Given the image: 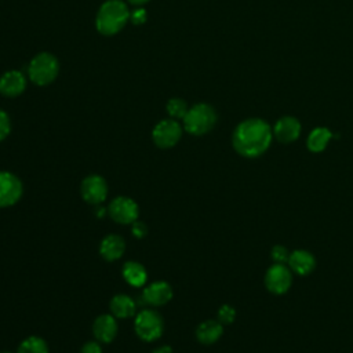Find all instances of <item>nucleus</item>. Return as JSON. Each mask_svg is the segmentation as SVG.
Segmentation results:
<instances>
[{
    "instance_id": "nucleus-1",
    "label": "nucleus",
    "mask_w": 353,
    "mask_h": 353,
    "mask_svg": "<svg viewBox=\"0 0 353 353\" xmlns=\"http://www.w3.org/2000/svg\"><path fill=\"white\" fill-rule=\"evenodd\" d=\"M273 141V130L262 119H245L236 125L232 134V146L240 156L255 159L262 156Z\"/></svg>"
},
{
    "instance_id": "nucleus-2",
    "label": "nucleus",
    "mask_w": 353,
    "mask_h": 353,
    "mask_svg": "<svg viewBox=\"0 0 353 353\" xmlns=\"http://www.w3.org/2000/svg\"><path fill=\"white\" fill-rule=\"evenodd\" d=\"M130 22V10L124 0L103 1L95 15V28L102 36H114Z\"/></svg>"
},
{
    "instance_id": "nucleus-3",
    "label": "nucleus",
    "mask_w": 353,
    "mask_h": 353,
    "mask_svg": "<svg viewBox=\"0 0 353 353\" xmlns=\"http://www.w3.org/2000/svg\"><path fill=\"white\" fill-rule=\"evenodd\" d=\"M218 116L215 109L210 103L199 102L190 106L182 119L183 131L190 135L201 137L210 132L216 124Z\"/></svg>"
},
{
    "instance_id": "nucleus-4",
    "label": "nucleus",
    "mask_w": 353,
    "mask_h": 353,
    "mask_svg": "<svg viewBox=\"0 0 353 353\" xmlns=\"http://www.w3.org/2000/svg\"><path fill=\"white\" fill-rule=\"evenodd\" d=\"M59 61L58 58L47 51L36 54L28 65V79L39 87H46L51 84L59 74Z\"/></svg>"
},
{
    "instance_id": "nucleus-5",
    "label": "nucleus",
    "mask_w": 353,
    "mask_h": 353,
    "mask_svg": "<svg viewBox=\"0 0 353 353\" xmlns=\"http://www.w3.org/2000/svg\"><path fill=\"white\" fill-rule=\"evenodd\" d=\"M134 331L145 342L157 341L164 331L163 317L153 309H143L135 314Z\"/></svg>"
},
{
    "instance_id": "nucleus-6",
    "label": "nucleus",
    "mask_w": 353,
    "mask_h": 353,
    "mask_svg": "<svg viewBox=\"0 0 353 353\" xmlns=\"http://www.w3.org/2000/svg\"><path fill=\"white\" fill-rule=\"evenodd\" d=\"M183 127L178 120L164 119L160 120L152 130V139L160 149L174 148L182 138Z\"/></svg>"
},
{
    "instance_id": "nucleus-7",
    "label": "nucleus",
    "mask_w": 353,
    "mask_h": 353,
    "mask_svg": "<svg viewBox=\"0 0 353 353\" xmlns=\"http://www.w3.org/2000/svg\"><path fill=\"white\" fill-rule=\"evenodd\" d=\"M292 279H294V273L291 272L288 265L273 263L272 266L268 268L265 273L263 284L270 294L284 295L285 292L290 291L292 285Z\"/></svg>"
},
{
    "instance_id": "nucleus-8",
    "label": "nucleus",
    "mask_w": 353,
    "mask_h": 353,
    "mask_svg": "<svg viewBox=\"0 0 353 353\" xmlns=\"http://www.w3.org/2000/svg\"><path fill=\"white\" fill-rule=\"evenodd\" d=\"M109 216L120 225H131L138 219L139 207L137 201L127 196L114 197L108 205Z\"/></svg>"
},
{
    "instance_id": "nucleus-9",
    "label": "nucleus",
    "mask_w": 353,
    "mask_h": 353,
    "mask_svg": "<svg viewBox=\"0 0 353 353\" xmlns=\"http://www.w3.org/2000/svg\"><path fill=\"white\" fill-rule=\"evenodd\" d=\"M23 194L21 179L10 172L0 171V208H8L17 204Z\"/></svg>"
},
{
    "instance_id": "nucleus-10",
    "label": "nucleus",
    "mask_w": 353,
    "mask_h": 353,
    "mask_svg": "<svg viewBox=\"0 0 353 353\" xmlns=\"http://www.w3.org/2000/svg\"><path fill=\"white\" fill-rule=\"evenodd\" d=\"M108 190L109 188H108L106 179L98 174L87 175L81 181L80 193L83 200L88 204H92V205L102 204L108 196Z\"/></svg>"
},
{
    "instance_id": "nucleus-11",
    "label": "nucleus",
    "mask_w": 353,
    "mask_h": 353,
    "mask_svg": "<svg viewBox=\"0 0 353 353\" xmlns=\"http://www.w3.org/2000/svg\"><path fill=\"white\" fill-rule=\"evenodd\" d=\"M172 287L164 280H157L143 288L142 301L150 306H164L172 299Z\"/></svg>"
},
{
    "instance_id": "nucleus-12",
    "label": "nucleus",
    "mask_w": 353,
    "mask_h": 353,
    "mask_svg": "<svg viewBox=\"0 0 353 353\" xmlns=\"http://www.w3.org/2000/svg\"><path fill=\"white\" fill-rule=\"evenodd\" d=\"M28 79L21 70H7L0 76V94L7 98L19 97L26 90Z\"/></svg>"
},
{
    "instance_id": "nucleus-13",
    "label": "nucleus",
    "mask_w": 353,
    "mask_h": 353,
    "mask_svg": "<svg viewBox=\"0 0 353 353\" xmlns=\"http://www.w3.org/2000/svg\"><path fill=\"white\" fill-rule=\"evenodd\" d=\"M272 130H273V138H276L279 142L291 143L299 138L302 125L298 119L292 116H283L276 121Z\"/></svg>"
},
{
    "instance_id": "nucleus-14",
    "label": "nucleus",
    "mask_w": 353,
    "mask_h": 353,
    "mask_svg": "<svg viewBox=\"0 0 353 353\" xmlns=\"http://www.w3.org/2000/svg\"><path fill=\"white\" fill-rule=\"evenodd\" d=\"M287 265L294 274L307 276L316 269L317 262H316L314 255L310 251L298 248V250H294L290 252Z\"/></svg>"
},
{
    "instance_id": "nucleus-15",
    "label": "nucleus",
    "mask_w": 353,
    "mask_h": 353,
    "mask_svg": "<svg viewBox=\"0 0 353 353\" xmlns=\"http://www.w3.org/2000/svg\"><path fill=\"white\" fill-rule=\"evenodd\" d=\"M119 327L116 317L110 314H99L92 324V332L98 342L101 343H110L117 335Z\"/></svg>"
},
{
    "instance_id": "nucleus-16",
    "label": "nucleus",
    "mask_w": 353,
    "mask_h": 353,
    "mask_svg": "<svg viewBox=\"0 0 353 353\" xmlns=\"http://www.w3.org/2000/svg\"><path fill=\"white\" fill-rule=\"evenodd\" d=\"M125 241L120 234L110 233L101 240L99 255L108 262H114L124 255Z\"/></svg>"
},
{
    "instance_id": "nucleus-17",
    "label": "nucleus",
    "mask_w": 353,
    "mask_h": 353,
    "mask_svg": "<svg viewBox=\"0 0 353 353\" xmlns=\"http://www.w3.org/2000/svg\"><path fill=\"white\" fill-rule=\"evenodd\" d=\"M194 335L200 343L212 345L223 335V324L218 320H204L197 325Z\"/></svg>"
},
{
    "instance_id": "nucleus-18",
    "label": "nucleus",
    "mask_w": 353,
    "mask_h": 353,
    "mask_svg": "<svg viewBox=\"0 0 353 353\" xmlns=\"http://www.w3.org/2000/svg\"><path fill=\"white\" fill-rule=\"evenodd\" d=\"M121 274H123L124 281L134 288L143 287L148 281V272H146L145 266L135 261L124 262V265L121 268Z\"/></svg>"
},
{
    "instance_id": "nucleus-19",
    "label": "nucleus",
    "mask_w": 353,
    "mask_h": 353,
    "mask_svg": "<svg viewBox=\"0 0 353 353\" xmlns=\"http://www.w3.org/2000/svg\"><path fill=\"white\" fill-rule=\"evenodd\" d=\"M110 313L116 319H128L137 314V303L135 301L125 295V294H117L110 299L109 303Z\"/></svg>"
},
{
    "instance_id": "nucleus-20",
    "label": "nucleus",
    "mask_w": 353,
    "mask_h": 353,
    "mask_svg": "<svg viewBox=\"0 0 353 353\" xmlns=\"http://www.w3.org/2000/svg\"><path fill=\"white\" fill-rule=\"evenodd\" d=\"M332 138V132L327 127H316L310 131L306 139V148L312 153L323 152Z\"/></svg>"
},
{
    "instance_id": "nucleus-21",
    "label": "nucleus",
    "mask_w": 353,
    "mask_h": 353,
    "mask_svg": "<svg viewBox=\"0 0 353 353\" xmlns=\"http://www.w3.org/2000/svg\"><path fill=\"white\" fill-rule=\"evenodd\" d=\"M17 353H48V345L43 338L30 335L19 343Z\"/></svg>"
},
{
    "instance_id": "nucleus-22",
    "label": "nucleus",
    "mask_w": 353,
    "mask_h": 353,
    "mask_svg": "<svg viewBox=\"0 0 353 353\" xmlns=\"http://www.w3.org/2000/svg\"><path fill=\"white\" fill-rule=\"evenodd\" d=\"M188 105L182 98H171L167 101V114L174 120H182L188 112Z\"/></svg>"
},
{
    "instance_id": "nucleus-23",
    "label": "nucleus",
    "mask_w": 353,
    "mask_h": 353,
    "mask_svg": "<svg viewBox=\"0 0 353 353\" xmlns=\"http://www.w3.org/2000/svg\"><path fill=\"white\" fill-rule=\"evenodd\" d=\"M216 320L219 323H222L223 325H229L232 324L234 320H236V309L228 303L222 305L219 309H218V313H216Z\"/></svg>"
},
{
    "instance_id": "nucleus-24",
    "label": "nucleus",
    "mask_w": 353,
    "mask_h": 353,
    "mask_svg": "<svg viewBox=\"0 0 353 353\" xmlns=\"http://www.w3.org/2000/svg\"><path fill=\"white\" fill-rule=\"evenodd\" d=\"M290 258V251L285 245L283 244H276L270 250V259L273 263H284L287 265Z\"/></svg>"
},
{
    "instance_id": "nucleus-25",
    "label": "nucleus",
    "mask_w": 353,
    "mask_h": 353,
    "mask_svg": "<svg viewBox=\"0 0 353 353\" xmlns=\"http://www.w3.org/2000/svg\"><path fill=\"white\" fill-rule=\"evenodd\" d=\"M11 132V120L6 110L0 109V142L4 141Z\"/></svg>"
},
{
    "instance_id": "nucleus-26",
    "label": "nucleus",
    "mask_w": 353,
    "mask_h": 353,
    "mask_svg": "<svg viewBox=\"0 0 353 353\" xmlns=\"http://www.w3.org/2000/svg\"><path fill=\"white\" fill-rule=\"evenodd\" d=\"M148 19V12L143 7H137L135 10L130 11V22L134 25H142Z\"/></svg>"
},
{
    "instance_id": "nucleus-27",
    "label": "nucleus",
    "mask_w": 353,
    "mask_h": 353,
    "mask_svg": "<svg viewBox=\"0 0 353 353\" xmlns=\"http://www.w3.org/2000/svg\"><path fill=\"white\" fill-rule=\"evenodd\" d=\"M148 226L145 222L142 221H135L134 223H131V234L135 237V239H143L146 234H148Z\"/></svg>"
},
{
    "instance_id": "nucleus-28",
    "label": "nucleus",
    "mask_w": 353,
    "mask_h": 353,
    "mask_svg": "<svg viewBox=\"0 0 353 353\" xmlns=\"http://www.w3.org/2000/svg\"><path fill=\"white\" fill-rule=\"evenodd\" d=\"M80 353H103V350H102L101 342H98V341H88V342H85L81 346Z\"/></svg>"
},
{
    "instance_id": "nucleus-29",
    "label": "nucleus",
    "mask_w": 353,
    "mask_h": 353,
    "mask_svg": "<svg viewBox=\"0 0 353 353\" xmlns=\"http://www.w3.org/2000/svg\"><path fill=\"white\" fill-rule=\"evenodd\" d=\"M152 353H172V347L170 345H161L153 349Z\"/></svg>"
},
{
    "instance_id": "nucleus-30",
    "label": "nucleus",
    "mask_w": 353,
    "mask_h": 353,
    "mask_svg": "<svg viewBox=\"0 0 353 353\" xmlns=\"http://www.w3.org/2000/svg\"><path fill=\"white\" fill-rule=\"evenodd\" d=\"M150 0H127V3H130V4H132V6H135V7H142V6H145L146 3H149Z\"/></svg>"
},
{
    "instance_id": "nucleus-31",
    "label": "nucleus",
    "mask_w": 353,
    "mask_h": 353,
    "mask_svg": "<svg viewBox=\"0 0 353 353\" xmlns=\"http://www.w3.org/2000/svg\"><path fill=\"white\" fill-rule=\"evenodd\" d=\"M106 211H108L106 208H103V207H101V205H97V216H98V218H102Z\"/></svg>"
},
{
    "instance_id": "nucleus-32",
    "label": "nucleus",
    "mask_w": 353,
    "mask_h": 353,
    "mask_svg": "<svg viewBox=\"0 0 353 353\" xmlns=\"http://www.w3.org/2000/svg\"><path fill=\"white\" fill-rule=\"evenodd\" d=\"M0 353H11V352H0Z\"/></svg>"
}]
</instances>
